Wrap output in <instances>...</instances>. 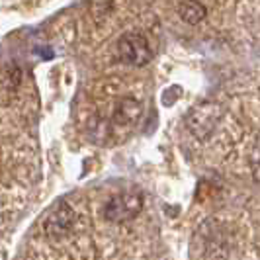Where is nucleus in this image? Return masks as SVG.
Segmentation results:
<instances>
[{
  "label": "nucleus",
  "instance_id": "obj_6",
  "mask_svg": "<svg viewBox=\"0 0 260 260\" xmlns=\"http://www.w3.org/2000/svg\"><path fill=\"white\" fill-rule=\"evenodd\" d=\"M178 14L186 24H200L204 18H206V6L200 2V0H182L180 6H178Z\"/></svg>",
  "mask_w": 260,
  "mask_h": 260
},
{
  "label": "nucleus",
  "instance_id": "obj_5",
  "mask_svg": "<svg viewBox=\"0 0 260 260\" xmlns=\"http://www.w3.org/2000/svg\"><path fill=\"white\" fill-rule=\"evenodd\" d=\"M139 116H141V104L133 98H123L114 112V123L116 125H131L139 119Z\"/></svg>",
  "mask_w": 260,
  "mask_h": 260
},
{
  "label": "nucleus",
  "instance_id": "obj_7",
  "mask_svg": "<svg viewBox=\"0 0 260 260\" xmlns=\"http://www.w3.org/2000/svg\"><path fill=\"white\" fill-rule=\"evenodd\" d=\"M260 165V135L256 137V143H254V151H252V167Z\"/></svg>",
  "mask_w": 260,
  "mask_h": 260
},
{
  "label": "nucleus",
  "instance_id": "obj_4",
  "mask_svg": "<svg viewBox=\"0 0 260 260\" xmlns=\"http://www.w3.org/2000/svg\"><path fill=\"white\" fill-rule=\"evenodd\" d=\"M75 223H77V213L73 211V208L69 204L61 202L45 217V231H47L49 237L61 239V237H67L73 231Z\"/></svg>",
  "mask_w": 260,
  "mask_h": 260
},
{
  "label": "nucleus",
  "instance_id": "obj_1",
  "mask_svg": "<svg viewBox=\"0 0 260 260\" xmlns=\"http://www.w3.org/2000/svg\"><path fill=\"white\" fill-rule=\"evenodd\" d=\"M143 209V196L137 192H121L110 198L104 206V217L112 223H125L137 217Z\"/></svg>",
  "mask_w": 260,
  "mask_h": 260
},
{
  "label": "nucleus",
  "instance_id": "obj_2",
  "mask_svg": "<svg viewBox=\"0 0 260 260\" xmlns=\"http://www.w3.org/2000/svg\"><path fill=\"white\" fill-rule=\"evenodd\" d=\"M117 55L119 59L131 67H143L153 59V51L149 47V41L145 36L137 31L123 34L117 41Z\"/></svg>",
  "mask_w": 260,
  "mask_h": 260
},
{
  "label": "nucleus",
  "instance_id": "obj_3",
  "mask_svg": "<svg viewBox=\"0 0 260 260\" xmlns=\"http://www.w3.org/2000/svg\"><path fill=\"white\" fill-rule=\"evenodd\" d=\"M221 106L211 104V102H206V104L194 108L188 117H186V125L188 129L194 133L196 137L200 139H208L209 135L213 133L217 121L221 119Z\"/></svg>",
  "mask_w": 260,
  "mask_h": 260
}]
</instances>
